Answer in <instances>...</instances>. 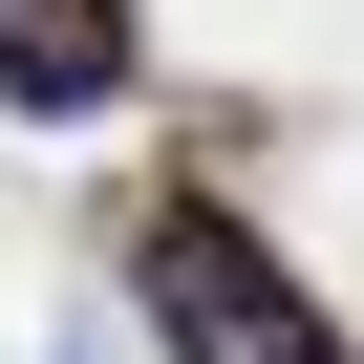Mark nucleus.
Wrapping results in <instances>:
<instances>
[{"label":"nucleus","instance_id":"1","mask_svg":"<svg viewBox=\"0 0 364 364\" xmlns=\"http://www.w3.org/2000/svg\"><path fill=\"white\" fill-rule=\"evenodd\" d=\"M129 300H150V343H171V364H343V321L300 300V257H279L257 215H215V193H171V215H150Z\"/></svg>","mask_w":364,"mask_h":364},{"label":"nucleus","instance_id":"2","mask_svg":"<svg viewBox=\"0 0 364 364\" xmlns=\"http://www.w3.org/2000/svg\"><path fill=\"white\" fill-rule=\"evenodd\" d=\"M107 86H129V0H0V107L86 129Z\"/></svg>","mask_w":364,"mask_h":364}]
</instances>
